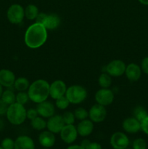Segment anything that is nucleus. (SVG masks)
Segmentation results:
<instances>
[{"instance_id":"1","label":"nucleus","mask_w":148,"mask_h":149,"mask_svg":"<svg viewBox=\"0 0 148 149\" xmlns=\"http://www.w3.org/2000/svg\"><path fill=\"white\" fill-rule=\"evenodd\" d=\"M47 29L39 23L30 25L26 31L24 36L25 44L30 49L41 47L47 40Z\"/></svg>"},{"instance_id":"2","label":"nucleus","mask_w":148,"mask_h":149,"mask_svg":"<svg viewBox=\"0 0 148 149\" xmlns=\"http://www.w3.org/2000/svg\"><path fill=\"white\" fill-rule=\"evenodd\" d=\"M49 87L50 84L46 80H36L30 84L28 90L29 99L36 103L45 101L49 96Z\"/></svg>"},{"instance_id":"3","label":"nucleus","mask_w":148,"mask_h":149,"mask_svg":"<svg viewBox=\"0 0 148 149\" xmlns=\"http://www.w3.org/2000/svg\"><path fill=\"white\" fill-rule=\"evenodd\" d=\"M27 110L23 105L15 103L10 105L7 109L6 116L9 122L13 125H20L27 119Z\"/></svg>"},{"instance_id":"4","label":"nucleus","mask_w":148,"mask_h":149,"mask_svg":"<svg viewBox=\"0 0 148 149\" xmlns=\"http://www.w3.org/2000/svg\"><path fill=\"white\" fill-rule=\"evenodd\" d=\"M65 97L72 104H79L86 100L87 97V91L83 86L75 84L67 88Z\"/></svg>"},{"instance_id":"5","label":"nucleus","mask_w":148,"mask_h":149,"mask_svg":"<svg viewBox=\"0 0 148 149\" xmlns=\"http://www.w3.org/2000/svg\"><path fill=\"white\" fill-rule=\"evenodd\" d=\"M7 17L12 24H20L25 17V9L19 4H13L8 8Z\"/></svg>"},{"instance_id":"6","label":"nucleus","mask_w":148,"mask_h":149,"mask_svg":"<svg viewBox=\"0 0 148 149\" xmlns=\"http://www.w3.org/2000/svg\"><path fill=\"white\" fill-rule=\"evenodd\" d=\"M126 68V65L123 61L113 60L104 67V72L111 77H118L125 74Z\"/></svg>"},{"instance_id":"7","label":"nucleus","mask_w":148,"mask_h":149,"mask_svg":"<svg viewBox=\"0 0 148 149\" xmlns=\"http://www.w3.org/2000/svg\"><path fill=\"white\" fill-rule=\"evenodd\" d=\"M94 99L98 104L107 106L113 103L115 99V95L109 88H102L95 93Z\"/></svg>"},{"instance_id":"8","label":"nucleus","mask_w":148,"mask_h":149,"mask_svg":"<svg viewBox=\"0 0 148 149\" xmlns=\"http://www.w3.org/2000/svg\"><path fill=\"white\" fill-rule=\"evenodd\" d=\"M107 116V110L105 106L102 105L94 104L89 111V117L90 120L94 123H100L105 119Z\"/></svg>"},{"instance_id":"9","label":"nucleus","mask_w":148,"mask_h":149,"mask_svg":"<svg viewBox=\"0 0 148 149\" xmlns=\"http://www.w3.org/2000/svg\"><path fill=\"white\" fill-rule=\"evenodd\" d=\"M110 145L113 149H126L129 145L127 135L121 132H116L110 138Z\"/></svg>"},{"instance_id":"10","label":"nucleus","mask_w":148,"mask_h":149,"mask_svg":"<svg viewBox=\"0 0 148 149\" xmlns=\"http://www.w3.org/2000/svg\"><path fill=\"white\" fill-rule=\"evenodd\" d=\"M59 135L63 142L71 144L76 140L78 134L76 127L73 125H65L59 132Z\"/></svg>"},{"instance_id":"11","label":"nucleus","mask_w":148,"mask_h":149,"mask_svg":"<svg viewBox=\"0 0 148 149\" xmlns=\"http://www.w3.org/2000/svg\"><path fill=\"white\" fill-rule=\"evenodd\" d=\"M67 87L65 83L62 80H55L50 84L49 87V96L54 100L65 95Z\"/></svg>"},{"instance_id":"12","label":"nucleus","mask_w":148,"mask_h":149,"mask_svg":"<svg viewBox=\"0 0 148 149\" xmlns=\"http://www.w3.org/2000/svg\"><path fill=\"white\" fill-rule=\"evenodd\" d=\"M65 125L62 116L60 115H53L46 122V128L54 134L59 133Z\"/></svg>"},{"instance_id":"13","label":"nucleus","mask_w":148,"mask_h":149,"mask_svg":"<svg viewBox=\"0 0 148 149\" xmlns=\"http://www.w3.org/2000/svg\"><path fill=\"white\" fill-rule=\"evenodd\" d=\"M36 110L39 116L43 118H48V119L55 115V108L53 103L47 100L38 103L36 106Z\"/></svg>"},{"instance_id":"14","label":"nucleus","mask_w":148,"mask_h":149,"mask_svg":"<svg viewBox=\"0 0 148 149\" xmlns=\"http://www.w3.org/2000/svg\"><path fill=\"white\" fill-rule=\"evenodd\" d=\"M125 74L129 81L134 82V81H137L140 79L142 76V69L139 65L134 63H131L126 65Z\"/></svg>"},{"instance_id":"15","label":"nucleus","mask_w":148,"mask_h":149,"mask_svg":"<svg viewBox=\"0 0 148 149\" xmlns=\"http://www.w3.org/2000/svg\"><path fill=\"white\" fill-rule=\"evenodd\" d=\"M122 127L123 130L128 133H136L141 130V122L135 117H129L123 120Z\"/></svg>"},{"instance_id":"16","label":"nucleus","mask_w":148,"mask_h":149,"mask_svg":"<svg viewBox=\"0 0 148 149\" xmlns=\"http://www.w3.org/2000/svg\"><path fill=\"white\" fill-rule=\"evenodd\" d=\"M15 79V75L12 71L8 69L0 70V84L2 87L7 88L12 87Z\"/></svg>"},{"instance_id":"17","label":"nucleus","mask_w":148,"mask_h":149,"mask_svg":"<svg viewBox=\"0 0 148 149\" xmlns=\"http://www.w3.org/2000/svg\"><path fill=\"white\" fill-rule=\"evenodd\" d=\"M56 141L55 134L49 130H45L41 132L39 136V142L44 148H50L53 146Z\"/></svg>"},{"instance_id":"18","label":"nucleus","mask_w":148,"mask_h":149,"mask_svg":"<svg viewBox=\"0 0 148 149\" xmlns=\"http://www.w3.org/2000/svg\"><path fill=\"white\" fill-rule=\"evenodd\" d=\"M94 122L90 119H84L78 124L76 127L78 135L81 137H87L91 135L94 130Z\"/></svg>"},{"instance_id":"19","label":"nucleus","mask_w":148,"mask_h":149,"mask_svg":"<svg viewBox=\"0 0 148 149\" xmlns=\"http://www.w3.org/2000/svg\"><path fill=\"white\" fill-rule=\"evenodd\" d=\"M14 149H35L34 142L29 136L20 135L15 141Z\"/></svg>"},{"instance_id":"20","label":"nucleus","mask_w":148,"mask_h":149,"mask_svg":"<svg viewBox=\"0 0 148 149\" xmlns=\"http://www.w3.org/2000/svg\"><path fill=\"white\" fill-rule=\"evenodd\" d=\"M60 17L56 14H46L43 24L48 30H55L59 27L60 24Z\"/></svg>"},{"instance_id":"21","label":"nucleus","mask_w":148,"mask_h":149,"mask_svg":"<svg viewBox=\"0 0 148 149\" xmlns=\"http://www.w3.org/2000/svg\"><path fill=\"white\" fill-rule=\"evenodd\" d=\"M13 86L17 91L26 92V90H28L30 84H29L28 79L25 78V77H19V78L16 79Z\"/></svg>"},{"instance_id":"22","label":"nucleus","mask_w":148,"mask_h":149,"mask_svg":"<svg viewBox=\"0 0 148 149\" xmlns=\"http://www.w3.org/2000/svg\"><path fill=\"white\" fill-rule=\"evenodd\" d=\"M39 13V8L35 4H28L25 9V17L29 20H36Z\"/></svg>"},{"instance_id":"23","label":"nucleus","mask_w":148,"mask_h":149,"mask_svg":"<svg viewBox=\"0 0 148 149\" xmlns=\"http://www.w3.org/2000/svg\"><path fill=\"white\" fill-rule=\"evenodd\" d=\"M30 126L36 130H43L46 127V122L43 117L38 116L37 117L30 120Z\"/></svg>"},{"instance_id":"24","label":"nucleus","mask_w":148,"mask_h":149,"mask_svg":"<svg viewBox=\"0 0 148 149\" xmlns=\"http://www.w3.org/2000/svg\"><path fill=\"white\" fill-rule=\"evenodd\" d=\"M1 99L8 106H10L16 102V95L12 90H6L3 91Z\"/></svg>"},{"instance_id":"25","label":"nucleus","mask_w":148,"mask_h":149,"mask_svg":"<svg viewBox=\"0 0 148 149\" xmlns=\"http://www.w3.org/2000/svg\"><path fill=\"white\" fill-rule=\"evenodd\" d=\"M99 84L102 88H109L112 84L111 76L109 75L106 72L100 74L98 79Z\"/></svg>"},{"instance_id":"26","label":"nucleus","mask_w":148,"mask_h":149,"mask_svg":"<svg viewBox=\"0 0 148 149\" xmlns=\"http://www.w3.org/2000/svg\"><path fill=\"white\" fill-rule=\"evenodd\" d=\"M133 117L136 118L138 121L142 122V120L145 119L147 116H148V112L143 106H138L133 109Z\"/></svg>"},{"instance_id":"27","label":"nucleus","mask_w":148,"mask_h":149,"mask_svg":"<svg viewBox=\"0 0 148 149\" xmlns=\"http://www.w3.org/2000/svg\"><path fill=\"white\" fill-rule=\"evenodd\" d=\"M55 100H56L55 101V106H57V109H60V110H65L70 105L69 100L65 97V95L59 97V98Z\"/></svg>"},{"instance_id":"28","label":"nucleus","mask_w":148,"mask_h":149,"mask_svg":"<svg viewBox=\"0 0 148 149\" xmlns=\"http://www.w3.org/2000/svg\"><path fill=\"white\" fill-rule=\"evenodd\" d=\"M73 113L75 119L80 121L84 120V119H87V117H89V111H87L84 108H78L77 109H75Z\"/></svg>"},{"instance_id":"29","label":"nucleus","mask_w":148,"mask_h":149,"mask_svg":"<svg viewBox=\"0 0 148 149\" xmlns=\"http://www.w3.org/2000/svg\"><path fill=\"white\" fill-rule=\"evenodd\" d=\"M30 100L28 93L26 92H18L16 95V102L21 105H26Z\"/></svg>"},{"instance_id":"30","label":"nucleus","mask_w":148,"mask_h":149,"mask_svg":"<svg viewBox=\"0 0 148 149\" xmlns=\"http://www.w3.org/2000/svg\"><path fill=\"white\" fill-rule=\"evenodd\" d=\"M62 119L65 125H73L75 122V117L74 113L71 111H66L62 115Z\"/></svg>"},{"instance_id":"31","label":"nucleus","mask_w":148,"mask_h":149,"mask_svg":"<svg viewBox=\"0 0 148 149\" xmlns=\"http://www.w3.org/2000/svg\"><path fill=\"white\" fill-rule=\"evenodd\" d=\"M132 149H147V143L143 138H136L133 141Z\"/></svg>"},{"instance_id":"32","label":"nucleus","mask_w":148,"mask_h":149,"mask_svg":"<svg viewBox=\"0 0 148 149\" xmlns=\"http://www.w3.org/2000/svg\"><path fill=\"white\" fill-rule=\"evenodd\" d=\"M1 146L4 149H14L15 141L10 138H6L1 141Z\"/></svg>"},{"instance_id":"33","label":"nucleus","mask_w":148,"mask_h":149,"mask_svg":"<svg viewBox=\"0 0 148 149\" xmlns=\"http://www.w3.org/2000/svg\"><path fill=\"white\" fill-rule=\"evenodd\" d=\"M141 69L142 72L148 75V56L142 59V63H141Z\"/></svg>"},{"instance_id":"34","label":"nucleus","mask_w":148,"mask_h":149,"mask_svg":"<svg viewBox=\"0 0 148 149\" xmlns=\"http://www.w3.org/2000/svg\"><path fill=\"white\" fill-rule=\"evenodd\" d=\"M26 115H27L28 119H30V120H32V119H33L34 118L37 117V116H39V113H38V111L37 110H36V109H30L27 111V113H26Z\"/></svg>"},{"instance_id":"35","label":"nucleus","mask_w":148,"mask_h":149,"mask_svg":"<svg viewBox=\"0 0 148 149\" xmlns=\"http://www.w3.org/2000/svg\"><path fill=\"white\" fill-rule=\"evenodd\" d=\"M141 130L148 135V116L141 122Z\"/></svg>"},{"instance_id":"36","label":"nucleus","mask_w":148,"mask_h":149,"mask_svg":"<svg viewBox=\"0 0 148 149\" xmlns=\"http://www.w3.org/2000/svg\"><path fill=\"white\" fill-rule=\"evenodd\" d=\"M8 105L4 103L1 98H0V116H4L6 115L7 109H8Z\"/></svg>"},{"instance_id":"37","label":"nucleus","mask_w":148,"mask_h":149,"mask_svg":"<svg viewBox=\"0 0 148 149\" xmlns=\"http://www.w3.org/2000/svg\"><path fill=\"white\" fill-rule=\"evenodd\" d=\"M85 149H102V146L96 142H90Z\"/></svg>"},{"instance_id":"38","label":"nucleus","mask_w":148,"mask_h":149,"mask_svg":"<svg viewBox=\"0 0 148 149\" xmlns=\"http://www.w3.org/2000/svg\"><path fill=\"white\" fill-rule=\"evenodd\" d=\"M46 14L44 13H39L38 16L36 18V23H41V24H43L44 21V19L46 17Z\"/></svg>"},{"instance_id":"39","label":"nucleus","mask_w":148,"mask_h":149,"mask_svg":"<svg viewBox=\"0 0 148 149\" xmlns=\"http://www.w3.org/2000/svg\"><path fill=\"white\" fill-rule=\"evenodd\" d=\"M90 142H91V141H90L89 140L85 139V140H84V141H82V142L81 143V146L83 147V148L85 149L86 147L87 146H88Z\"/></svg>"},{"instance_id":"40","label":"nucleus","mask_w":148,"mask_h":149,"mask_svg":"<svg viewBox=\"0 0 148 149\" xmlns=\"http://www.w3.org/2000/svg\"><path fill=\"white\" fill-rule=\"evenodd\" d=\"M67 149H84L81 145H72L68 147Z\"/></svg>"},{"instance_id":"41","label":"nucleus","mask_w":148,"mask_h":149,"mask_svg":"<svg viewBox=\"0 0 148 149\" xmlns=\"http://www.w3.org/2000/svg\"><path fill=\"white\" fill-rule=\"evenodd\" d=\"M139 1V3L145 6H148V0H138Z\"/></svg>"},{"instance_id":"42","label":"nucleus","mask_w":148,"mask_h":149,"mask_svg":"<svg viewBox=\"0 0 148 149\" xmlns=\"http://www.w3.org/2000/svg\"><path fill=\"white\" fill-rule=\"evenodd\" d=\"M4 127V122H3V120L0 119V130L3 129Z\"/></svg>"},{"instance_id":"43","label":"nucleus","mask_w":148,"mask_h":149,"mask_svg":"<svg viewBox=\"0 0 148 149\" xmlns=\"http://www.w3.org/2000/svg\"><path fill=\"white\" fill-rule=\"evenodd\" d=\"M2 93H3V87L0 84V98H1Z\"/></svg>"},{"instance_id":"44","label":"nucleus","mask_w":148,"mask_h":149,"mask_svg":"<svg viewBox=\"0 0 148 149\" xmlns=\"http://www.w3.org/2000/svg\"><path fill=\"white\" fill-rule=\"evenodd\" d=\"M0 149H4V148H3L1 146H0Z\"/></svg>"},{"instance_id":"45","label":"nucleus","mask_w":148,"mask_h":149,"mask_svg":"<svg viewBox=\"0 0 148 149\" xmlns=\"http://www.w3.org/2000/svg\"><path fill=\"white\" fill-rule=\"evenodd\" d=\"M43 149H50V148H43Z\"/></svg>"},{"instance_id":"46","label":"nucleus","mask_w":148,"mask_h":149,"mask_svg":"<svg viewBox=\"0 0 148 149\" xmlns=\"http://www.w3.org/2000/svg\"><path fill=\"white\" fill-rule=\"evenodd\" d=\"M126 149H130V148H126Z\"/></svg>"}]
</instances>
